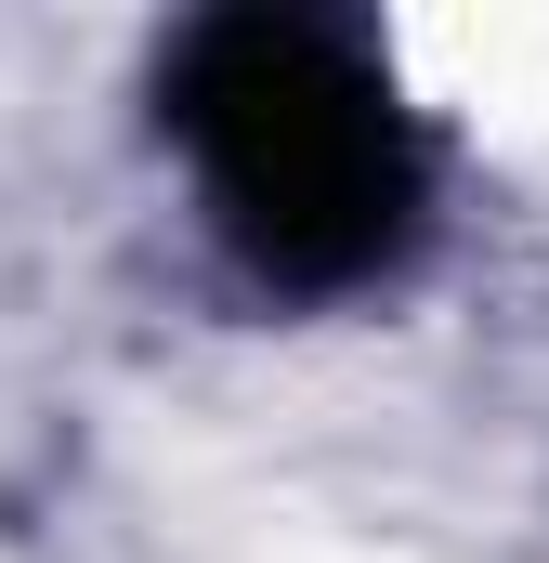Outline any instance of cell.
I'll list each match as a JSON object with an SVG mask.
<instances>
[{"mask_svg":"<svg viewBox=\"0 0 549 563\" xmlns=\"http://www.w3.org/2000/svg\"><path fill=\"white\" fill-rule=\"evenodd\" d=\"M197 144L236 197V223L274 263H327L380 236L393 197V92L367 66H340L314 26H236L197 66Z\"/></svg>","mask_w":549,"mask_h":563,"instance_id":"6da1fadb","label":"cell"}]
</instances>
